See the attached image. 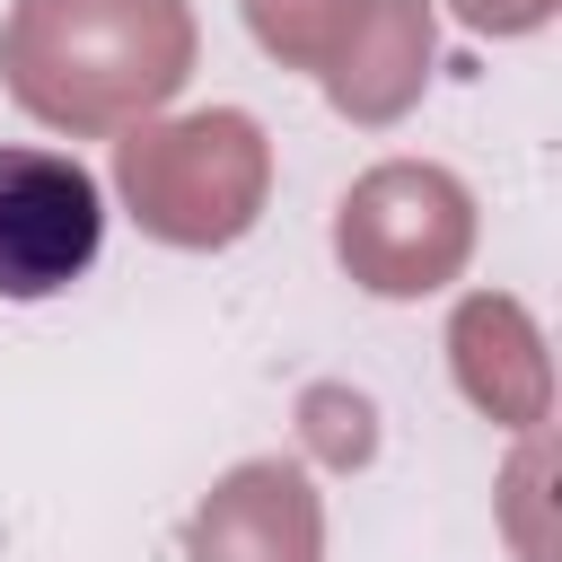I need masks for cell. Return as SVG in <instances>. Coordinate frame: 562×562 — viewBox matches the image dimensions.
Listing matches in <instances>:
<instances>
[{"mask_svg":"<svg viewBox=\"0 0 562 562\" xmlns=\"http://www.w3.org/2000/svg\"><path fill=\"white\" fill-rule=\"evenodd\" d=\"M105 246V193L61 149H0V299L70 290Z\"/></svg>","mask_w":562,"mask_h":562,"instance_id":"1","label":"cell"}]
</instances>
